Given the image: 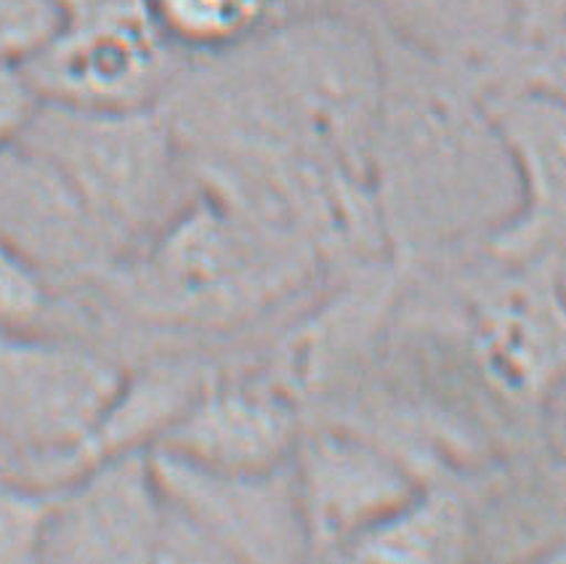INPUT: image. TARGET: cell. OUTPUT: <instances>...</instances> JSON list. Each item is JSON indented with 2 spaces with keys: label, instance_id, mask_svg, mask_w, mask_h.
<instances>
[{
  "label": "cell",
  "instance_id": "obj_12",
  "mask_svg": "<svg viewBox=\"0 0 566 564\" xmlns=\"http://www.w3.org/2000/svg\"><path fill=\"white\" fill-rule=\"evenodd\" d=\"M388 41L455 70H479L526 41V0H361Z\"/></svg>",
  "mask_w": 566,
  "mask_h": 564
},
{
  "label": "cell",
  "instance_id": "obj_8",
  "mask_svg": "<svg viewBox=\"0 0 566 564\" xmlns=\"http://www.w3.org/2000/svg\"><path fill=\"white\" fill-rule=\"evenodd\" d=\"M166 520L153 448L112 452L51 495L38 556L51 562H157Z\"/></svg>",
  "mask_w": 566,
  "mask_h": 564
},
{
  "label": "cell",
  "instance_id": "obj_17",
  "mask_svg": "<svg viewBox=\"0 0 566 564\" xmlns=\"http://www.w3.org/2000/svg\"><path fill=\"white\" fill-rule=\"evenodd\" d=\"M45 306V291L22 261L0 251V320L28 323Z\"/></svg>",
  "mask_w": 566,
  "mask_h": 564
},
{
  "label": "cell",
  "instance_id": "obj_20",
  "mask_svg": "<svg viewBox=\"0 0 566 564\" xmlns=\"http://www.w3.org/2000/svg\"><path fill=\"white\" fill-rule=\"evenodd\" d=\"M564 255V261H562V272H558V285H556V293H558V299L564 301V306H566V251L562 253Z\"/></svg>",
  "mask_w": 566,
  "mask_h": 564
},
{
  "label": "cell",
  "instance_id": "obj_2",
  "mask_svg": "<svg viewBox=\"0 0 566 564\" xmlns=\"http://www.w3.org/2000/svg\"><path fill=\"white\" fill-rule=\"evenodd\" d=\"M237 56L308 157L373 187L388 62L386 45L361 19L331 9L280 17Z\"/></svg>",
  "mask_w": 566,
  "mask_h": 564
},
{
  "label": "cell",
  "instance_id": "obj_15",
  "mask_svg": "<svg viewBox=\"0 0 566 564\" xmlns=\"http://www.w3.org/2000/svg\"><path fill=\"white\" fill-rule=\"evenodd\" d=\"M67 22L59 0H0V62L28 64Z\"/></svg>",
  "mask_w": 566,
  "mask_h": 564
},
{
  "label": "cell",
  "instance_id": "obj_19",
  "mask_svg": "<svg viewBox=\"0 0 566 564\" xmlns=\"http://www.w3.org/2000/svg\"><path fill=\"white\" fill-rule=\"evenodd\" d=\"M59 3L64 6V11H67V17H72V14H81V11L96 9V6L112 3V0H59Z\"/></svg>",
  "mask_w": 566,
  "mask_h": 564
},
{
  "label": "cell",
  "instance_id": "obj_4",
  "mask_svg": "<svg viewBox=\"0 0 566 564\" xmlns=\"http://www.w3.org/2000/svg\"><path fill=\"white\" fill-rule=\"evenodd\" d=\"M276 227L232 206L192 200L155 238L136 264V296L168 317H237L266 304L291 280V255L272 248Z\"/></svg>",
  "mask_w": 566,
  "mask_h": 564
},
{
  "label": "cell",
  "instance_id": "obj_3",
  "mask_svg": "<svg viewBox=\"0 0 566 564\" xmlns=\"http://www.w3.org/2000/svg\"><path fill=\"white\" fill-rule=\"evenodd\" d=\"M24 144L62 176L115 242L155 238L189 170L166 109H81L43 102Z\"/></svg>",
  "mask_w": 566,
  "mask_h": 564
},
{
  "label": "cell",
  "instance_id": "obj_5",
  "mask_svg": "<svg viewBox=\"0 0 566 564\" xmlns=\"http://www.w3.org/2000/svg\"><path fill=\"white\" fill-rule=\"evenodd\" d=\"M170 520L195 562H298L314 554L293 461L232 471L153 448Z\"/></svg>",
  "mask_w": 566,
  "mask_h": 564
},
{
  "label": "cell",
  "instance_id": "obj_7",
  "mask_svg": "<svg viewBox=\"0 0 566 564\" xmlns=\"http://www.w3.org/2000/svg\"><path fill=\"white\" fill-rule=\"evenodd\" d=\"M181 56L144 0H112L72 14L41 54L24 64L43 102L81 109L157 107Z\"/></svg>",
  "mask_w": 566,
  "mask_h": 564
},
{
  "label": "cell",
  "instance_id": "obj_1",
  "mask_svg": "<svg viewBox=\"0 0 566 564\" xmlns=\"http://www.w3.org/2000/svg\"><path fill=\"white\" fill-rule=\"evenodd\" d=\"M386 100L373 149V187L437 232L511 219L516 179L484 94L455 81V67L405 45L386 49Z\"/></svg>",
  "mask_w": 566,
  "mask_h": 564
},
{
  "label": "cell",
  "instance_id": "obj_6",
  "mask_svg": "<svg viewBox=\"0 0 566 564\" xmlns=\"http://www.w3.org/2000/svg\"><path fill=\"white\" fill-rule=\"evenodd\" d=\"M125 382L117 359L88 344L0 336V426L64 482L88 466Z\"/></svg>",
  "mask_w": 566,
  "mask_h": 564
},
{
  "label": "cell",
  "instance_id": "obj_13",
  "mask_svg": "<svg viewBox=\"0 0 566 564\" xmlns=\"http://www.w3.org/2000/svg\"><path fill=\"white\" fill-rule=\"evenodd\" d=\"M469 546V520L455 498L420 484L405 506L346 551L359 562H442Z\"/></svg>",
  "mask_w": 566,
  "mask_h": 564
},
{
  "label": "cell",
  "instance_id": "obj_11",
  "mask_svg": "<svg viewBox=\"0 0 566 564\" xmlns=\"http://www.w3.org/2000/svg\"><path fill=\"white\" fill-rule=\"evenodd\" d=\"M301 431L293 395L263 376L210 378L192 408L155 448L232 471H263L293 461Z\"/></svg>",
  "mask_w": 566,
  "mask_h": 564
},
{
  "label": "cell",
  "instance_id": "obj_9",
  "mask_svg": "<svg viewBox=\"0 0 566 564\" xmlns=\"http://www.w3.org/2000/svg\"><path fill=\"white\" fill-rule=\"evenodd\" d=\"M486 109L516 179L511 219L490 238L503 261L566 251V91L526 83L486 91Z\"/></svg>",
  "mask_w": 566,
  "mask_h": 564
},
{
  "label": "cell",
  "instance_id": "obj_18",
  "mask_svg": "<svg viewBox=\"0 0 566 564\" xmlns=\"http://www.w3.org/2000/svg\"><path fill=\"white\" fill-rule=\"evenodd\" d=\"M548 431L566 461V367L548 386Z\"/></svg>",
  "mask_w": 566,
  "mask_h": 564
},
{
  "label": "cell",
  "instance_id": "obj_14",
  "mask_svg": "<svg viewBox=\"0 0 566 564\" xmlns=\"http://www.w3.org/2000/svg\"><path fill=\"white\" fill-rule=\"evenodd\" d=\"M149 17L181 59L242 49L282 17L285 0H144Z\"/></svg>",
  "mask_w": 566,
  "mask_h": 564
},
{
  "label": "cell",
  "instance_id": "obj_10",
  "mask_svg": "<svg viewBox=\"0 0 566 564\" xmlns=\"http://www.w3.org/2000/svg\"><path fill=\"white\" fill-rule=\"evenodd\" d=\"M293 469L312 549L340 556L420 488L401 458L344 429L301 437Z\"/></svg>",
  "mask_w": 566,
  "mask_h": 564
},
{
  "label": "cell",
  "instance_id": "obj_16",
  "mask_svg": "<svg viewBox=\"0 0 566 564\" xmlns=\"http://www.w3.org/2000/svg\"><path fill=\"white\" fill-rule=\"evenodd\" d=\"M41 104L24 64L0 62V153L14 139H24Z\"/></svg>",
  "mask_w": 566,
  "mask_h": 564
}]
</instances>
